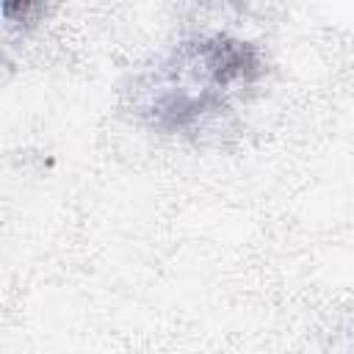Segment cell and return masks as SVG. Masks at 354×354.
<instances>
[{
	"mask_svg": "<svg viewBox=\"0 0 354 354\" xmlns=\"http://www.w3.org/2000/svg\"><path fill=\"white\" fill-rule=\"evenodd\" d=\"M44 0H3V17L8 22H25L30 19Z\"/></svg>",
	"mask_w": 354,
	"mask_h": 354,
	"instance_id": "6da1fadb",
	"label": "cell"
}]
</instances>
